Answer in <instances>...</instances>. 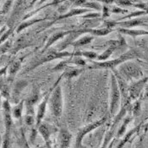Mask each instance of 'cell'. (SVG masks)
Here are the masks:
<instances>
[{
    "label": "cell",
    "mask_w": 148,
    "mask_h": 148,
    "mask_svg": "<svg viewBox=\"0 0 148 148\" xmlns=\"http://www.w3.org/2000/svg\"><path fill=\"white\" fill-rule=\"evenodd\" d=\"M138 58V53L135 50H129L126 53H123L121 56L117 58H114L112 60H107L103 62L98 61H91V64L87 67L89 69H112L114 70L119 65H121L122 64L128 62L131 59Z\"/></svg>",
    "instance_id": "7a4b0ae2"
},
{
    "label": "cell",
    "mask_w": 148,
    "mask_h": 148,
    "mask_svg": "<svg viewBox=\"0 0 148 148\" xmlns=\"http://www.w3.org/2000/svg\"><path fill=\"white\" fill-rule=\"evenodd\" d=\"M148 18H135L129 21H115V26H120V28L124 29H130L131 27L139 26V25H147Z\"/></svg>",
    "instance_id": "4fadbf2b"
},
{
    "label": "cell",
    "mask_w": 148,
    "mask_h": 148,
    "mask_svg": "<svg viewBox=\"0 0 148 148\" xmlns=\"http://www.w3.org/2000/svg\"><path fill=\"white\" fill-rule=\"evenodd\" d=\"M82 18H86V19H96V18H98L100 17V14L98 13H89L88 14L86 15H82L81 16Z\"/></svg>",
    "instance_id": "d6a6232c"
},
{
    "label": "cell",
    "mask_w": 148,
    "mask_h": 148,
    "mask_svg": "<svg viewBox=\"0 0 148 148\" xmlns=\"http://www.w3.org/2000/svg\"><path fill=\"white\" fill-rule=\"evenodd\" d=\"M111 13H114V14H125L128 13V10L125 9H122L119 6H113L112 9H110Z\"/></svg>",
    "instance_id": "f546056e"
},
{
    "label": "cell",
    "mask_w": 148,
    "mask_h": 148,
    "mask_svg": "<svg viewBox=\"0 0 148 148\" xmlns=\"http://www.w3.org/2000/svg\"><path fill=\"white\" fill-rule=\"evenodd\" d=\"M85 57L88 59H95L97 58V54L95 52H91V51H87V52H66V51H56V50H49L47 52H45V53L42 56V57L38 58L37 59H36V61L33 62L32 64H31V65L27 68L26 71H31L33 70L36 68H37L38 66L48 63L50 61L55 60V59H61L64 58H71V57Z\"/></svg>",
    "instance_id": "6da1fadb"
},
{
    "label": "cell",
    "mask_w": 148,
    "mask_h": 148,
    "mask_svg": "<svg viewBox=\"0 0 148 148\" xmlns=\"http://www.w3.org/2000/svg\"><path fill=\"white\" fill-rule=\"evenodd\" d=\"M47 17H45V18H36V19H30V20H27L25 21H23L21 24H20L18 25V27L16 29V32L20 33V32H22L23 30L26 29L27 27L32 26V25H33L36 24V23L41 22V21H42L44 20H47Z\"/></svg>",
    "instance_id": "ffe728a7"
},
{
    "label": "cell",
    "mask_w": 148,
    "mask_h": 148,
    "mask_svg": "<svg viewBox=\"0 0 148 148\" xmlns=\"http://www.w3.org/2000/svg\"><path fill=\"white\" fill-rule=\"evenodd\" d=\"M147 81L148 76L144 78V79H140V80H137L135 83H133L130 86H129V97H130V99H133V100L137 99L140 97L141 91H142L145 85L147 84Z\"/></svg>",
    "instance_id": "7c38bea8"
},
{
    "label": "cell",
    "mask_w": 148,
    "mask_h": 148,
    "mask_svg": "<svg viewBox=\"0 0 148 148\" xmlns=\"http://www.w3.org/2000/svg\"><path fill=\"white\" fill-rule=\"evenodd\" d=\"M40 148H46V147H45V146H44V147H41Z\"/></svg>",
    "instance_id": "ab89813d"
},
{
    "label": "cell",
    "mask_w": 148,
    "mask_h": 148,
    "mask_svg": "<svg viewBox=\"0 0 148 148\" xmlns=\"http://www.w3.org/2000/svg\"><path fill=\"white\" fill-rule=\"evenodd\" d=\"M70 33H71V30H69V31H66V32H56V33H54L53 36H51L49 37V39L47 40V43H46L44 48L42 49V53L46 52L49 47H51L53 44H54L57 41L60 40V39H62L63 37H64V36H68V35H69Z\"/></svg>",
    "instance_id": "2e32d148"
},
{
    "label": "cell",
    "mask_w": 148,
    "mask_h": 148,
    "mask_svg": "<svg viewBox=\"0 0 148 148\" xmlns=\"http://www.w3.org/2000/svg\"><path fill=\"white\" fill-rule=\"evenodd\" d=\"M2 142H3V140H2V136H1V133H0V147L2 145Z\"/></svg>",
    "instance_id": "74e56055"
},
{
    "label": "cell",
    "mask_w": 148,
    "mask_h": 148,
    "mask_svg": "<svg viewBox=\"0 0 148 148\" xmlns=\"http://www.w3.org/2000/svg\"><path fill=\"white\" fill-rule=\"evenodd\" d=\"M21 66V60H14L10 64H9V69H8V81H13L14 78L15 77L17 72Z\"/></svg>",
    "instance_id": "ac0fdd59"
},
{
    "label": "cell",
    "mask_w": 148,
    "mask_h": 148,
    "mask_svg": "<svg viewBox=\"0 0 148 148\" xmlns=\"http://www.w3.org/2000/svg\"><path fill=\"white\" fill-rule=\"evenodd\" d=\"M53 89V86H52V88L49 90V91L47 92L46 96L43 97L42 101L41 102V103L38 105V108H37V111H36V128L37 129L39 125L42 124V121L44 118L46 114V110H47V103L49 102V98L51 97V94H52V91Z\"/></svg>",
    "instance_id": "ba28073f"
},
{
    "label": "cell",
    "mask_w": 148,
    "mask_h": 148,
    "mask_svg": "<svg viewBox=\"0 0 148 148\" xmlns=\"http://www.w3.org/2000/svg\"><path fill=\"white\" fill-rule=\"evenodd\" d=\"M75 3H78L80 4L82 7L84 6H86L89 8V10H96L97 11L99 10H102L103 9V6L100 4V3L98 2H90V1H76L75 2Z\"/></svg>",
    "instance_id": "cb8c5ba5"
},
{
    "label": "cell",
    "mask_w": 148,
    "mask_h": 148,
    "mask_svg": "<svg viewBox=\"0 0 148 148\" xmlns=\"http://www.w3.org/2000/svg\"><path fill=\"white\" fill-rule=\"evenodd\" d=\"M131 119H132V116H130V115L127 116L126 118L124 119L122 125L119 126V130H118V131H117V133H116L117 138H120V137L125 136V134L126 132V129H127V126H128V125L130 123Z\"/></svg>",
    "instance_id": "d4e9b609"
},
{
    "label": "cell",
    "mask_w": 148,
    "mask_h": 148,
    "mask_svg": "<svg viewBox=\"0 0 148 148\" xmlns=\"http://www.w3.org/2000/svg\"><path fill=\"white\" fill-rule=\"evenodd\" d=\"M114 142H115V139H114V140L110 142V144L108 145V148H113V147H114Z\"/></svg>",
    "instance_id": "d590c367"
},
{
    "label": "cell",
    "mask_w": 148,
    "mask_h": 148,
    "mask_svg": "<svg viewBox=\"0 0 148 148\" xmlns=\"http://www.w3.org/2000/svg\"><path fill=\"white\" fill-rule=\"evenodd\" d=\"M94 36H92L91 35H87L85 36H82L80 39L75 40V42H73L70 45H72L75 47H83V46L87 45L89 43H91V42L93 41Z\"/></svg>",
    "instance_id": "7402d4cb"
},
{
    "label": "cell",
    "mask_w": 148,
    "mask_h": 148,
    "mask_svg": "<svg viewBox=\"0 0 148 148\" xmlns=\"http://www.w3.org/2000/svg\"><path fill=\"white\" fill-rule=\"evenodd\" d=\"M112 32H114V29H108V28H101V29H94V28H83V29H80V30H71V33L75 34V36H79L83 33H88L92 36H107L109 33H111Z\"/></svg>",
    "instance_id": "8fae6325"
},
{
    "label": "cell",
    "mask_w": 148,
    "mask_h": 148,
    "mask_svg": "<svg viewBox=\"0 0 148 148\" xmlns=\"http://www.w3.org/2000/svg\"><path fill=\"white\" fill-rule=\"evenodd\" d=\"M2 97L0 96V109H1V108H2V105H3V102H2V98H1Z\"/></svg>",
    "instance_id": "8d00e7d4"
},
{
    "label": "cell",
    "mask_w": 148,
    "mask_h": 148,
    "mask_svg": "<svg viewBox=\"0 0 148 148\" xmlns=\"http://www.w3.org/2000/svg\"><path fill=\"white\" fill-rule=\"evenodd\" d=\"M63 75L59 76V78L56 80L53 84V89L52 91L51 97L49 98L50 108L51 111L54 117L59 118L63 114V108H64V102H63V92L61 86L59 85L60 81L62 80Z\"/></svg>",
    "instance_id": "3957f363"
},
{
    "label": "cell",
    "mask_w": 148,
    "mask_h": 148,
    "mask_svg": "<svg viewBox=\"0 0 148 148\" xmlns=\"http://www.w3.org/2000/svg\"><path fill=\"white\" fill-rule=\"evenodd\" d=\"M81 148H88V147H84V146H82V147H81Z\"/></svg>",
    "instance_id": "f35d334b"
},
{
    "label": "cell",
    "mask_w": 148,
    "mask_h": 148,
    "mask_svg": "<svg viewBox=\"0 0 148 148\" xmlns=\"http://www.w3.org/2000/svg\"><path fill=\"white\" fill-rule=\"evenodd\" d=\"M120 34L127 35L130 36H132L136 38L139 36H148V31L144 30H134V29H124V28H119L117 30Z\"/></svg>",
    "instance_id": "d6986e66"
},
{
    "label": "cell",
    "mask_w": 148,
    "mask_h": 148,
    "mask_svg": "<svg viewBox=\"0 0 148 148\" xmlns=\"http://www.w3.org/2000/svg\"><path fill=\"white\" fill-rule=\"evenodd\" d=\"M145 14H148L147 12L143 11V10H137V11L132 12V13L127 14L125 16H124V17L119 19L118 21H124V20H125V19H130V20H131V19H133V18H136V17L141 16V15H145Z\"/></svg>",
    "instance_id": "4316f807"
},
{
    "label": "cell",
    "mask_w": 148,
    "mask_h": 148,
    "mask_svg": "<svg viewBox=\"0 0 148 148\" xmlns=\"http://www.w3.org/2000/svg\"><path fill=\"white\" fill-rule=\"evenodd\" d=\"M129 108V103L128 104H125L123 105V107L121 108V109L119 110V113L118 114H116L115 118H114V122L112 124V125L110 126L109 130L107 131L105 137L103 139V144L101 146V148H108V145L110 144V142L113 140V138H114V135H115V132H116V130H117V127L119 125V122L122 120V119L125 117V115L127 113V109Z\"/></svg>",
    "instance_id": "5b68a950"
},
{
    "label": "cell",
    "mask_w": 148,
    "mask_h": 148,
    "mask_svg": "<svg viewBox=\"0 0 148 148\" xmlns=\"http://www.w3.org/2000/svg\"><path fill=\"white\" fill-rule=\"evenodd\" d=\"M132 110H133V114L136 115V116H138L140 113V102L138 101V102L135 103V105L133 106Z\"/></svg>",
    "instance_id": "1f68e13d"
},
{
    "label": "cell",
    "mask_w": 148,
    "mask_h": 148,
    "mask_svg": "<svg viewBox=\"0 0 148 148\" xmlns=\"http://www.w3.org/2000/svg\"><path fill=\"white\" fill-rule=\"evenodd\" d=\"M140 127H141V125H138L136 126V127H135V128H133V129H132V130H130L129 132L125 133V136H123V138L119 140V144L117 145L116 148L124 147L125 146V144H127V143L131 140L132 136L139 132V130H140Z\"/></svg>",
    "instance_id": "e0dca14e"
},
{
    "label": "cell",
    "mask_w": 148,
    "mask_h": 148,
    "mask_svg": "<svg viewBox=\"0 0 148 148\" xmlns=\"http://www.w3.org/2000/svg\"><path fill=\"white\" fill-rule=\"evenodd\" d=\"M0 64H1V63H0Z\"/></svg>",
    "instance_id": "b9f144b4"
},
{
    "label": "cell",
    "mask_w": 148,
    "mask_h": 148,
    "mask_svg": "<svg viewBox=\"0 0 148 148\" xmlns=\"http://www.w3.org/2000/svg\"><path fill=\"white\" fill-rule=\"evenodd\" d=\"M91 11V10L89 9H85V8H75V9H73L71 10H69L67 13L64 14H61L59 16H58L57 18L54 19L53 21H52L51 23H49L47 25H51L53 24H54L57 21H62V20H65V19H68V18H70V17H73V16H76V15H80V14H85V13H89Z\"/></svg>",
    "instance_id": "9a60e30c"
},
{
    "label": "cell",
    "mask_w": 148,
    "mask_h": 148,
    "mask_svg": "<svg viewBox=\"0 0 148 148\" xmlns=\"http://www.w3.org/2000/svg\"><path fill=\"white\" fill-rule=\"evenodd\" d=\"M86 64V60L84 58H82L81 57H71L69 58V59L66 60H62L61 62H59L57 65L54 68L52 69V71L53 72H58V71H61L64 70V69H67L70 65V64H74V65H78L80 67H83L85 66Z\"/></svg>",
    "instance_id": "9c48e42d"
},
{
    "label": "cell",
    "mask_w": 148,
    "mask_h": 148,
    "mask_svg": "<svg viewBox=\"0 0 148 148\" xmlns=\"http://www.w3.org/2000/svg\"><path fill=\"white\" fill-rule=\"evenodd\" d=\"M115 3L122 6H133V2L132 1H116Z\"/></svg>",
    "instance_id": "836d02e7"
},
{
    "label": "cell",
    "mask_w": 148,
    "mask_h": 148,
    "mask_svg": "<svg viewBox=\"0 0 148 148\" xmlns=\"http://www.w3.org/2000/svg\"><path fill=\"white\" fill-rule=\"evenodd\" d=\"M107 118L103 117V119L96 120L92 123H90L86 125L83 126L78 130L77 135H76V138H75V147L74 148H81L82 145V140L84 139V137L86 136L88 133H90L91 131L95 130L96 129L99 128L100 126H102L106 122Z\"/></svg>",
    "instance_id": "52a82bcc"
},
{
    "label": "cell",
    "mask_w": 148,
    "mask_h": 148,
    "mask_svg": "<svg viewBox=\"0 0 148 148\" xmlns=\"http://www.w3.org/2000/svg\"><path fill=\"white\" fill-rule=\"evenodd\" d=\"M85 70L84 68H79V69H68L67 71H65L63 75V77L66 78L67 80H70L72 78H75L76 76H78L80 74H81L83 71Z\"/></svg>",
    "instance_id": "484cf974"
},
{
    "label": "cell",
    "mask_w": 148,
    "mask_h": 148,
    "mask_svg": "<svg viewBox=\"0 0 148 148\" xmlns=\"http://www.w3.org/2000/svg\"><path fill=\"white\" fill-rule=\"evenodd\" d=\"M24 103L25 101L21 100L20 103H18L13 108L11 109L12 117H14L16 119H20L22 117L23 108H24Z\"/></svg>",
    "instance_id": "603a6c76"
},
{
    "label": "cell",
    "mask_w": 148,
    "mask_h": 148,
    "mask_svg": "<svg viewBox=\"0 0 148 148\" xmlns=\"http://www.w3.org/2000/svg\"><path fill=\"white\" fill-rule=\"evenodd\" d=\"M25 123L28 126H32L36 123V118L34 115L32 114H26L25 117Z\"/></svg>",
    "instance_id": "83f0119b"
},
{
    "label": "cell",
    "mask_w": 148,
    "mask_h": 148,
    "mask_svg": "<svg viewBox=\"0 0 148 148\" xmlns=\"http://www.w3.org/2000/svg\"><path fill=\"white\" fill-rule=\"evenodd\" d=\"M72 135L65 129H60L58 136V148H69Z\"/></svg>",
    "instance_id": "5bb4252c"
},
{
    "label": "cell",
    "mask_w": 148,
    "mask_h": 148,
    "mask_svg": "<svg viewBox=\"0 0 148 148\" xmlns=\"http://www.w3.org/2000/svg\"><path fill=\"white\" fill-rule=\"evenodd\" d=\"M26 85H27V83L25 81H19L15 84L14 88V92L12 94V99L16 103H18L17 100H19V97L21 95V92L26 86Z\"/></svg>",
    "instance_id": "44dd1931"
},
{
    "label": "cell",
    "mask_w": 148,
    "mask_h": 148,
    "mask_svg": "<svg viewBox=\"0 0 148 148\" xmlns=\"http://www.w3.org/2000/svg\"><path fill=\"white\" fill-rule=\"evenodd\" d=\"M113 73L116 77V80L118 82V86H119V89L121 94V98L123 101V105L128 104L129 100H130V97H129V86L127 85L125 79H124V77L119 75L118 73V71H116L115 69L113 70Z\"/></svg>",
    "instance_id": "30bf717a"
},
{
    "label": "cell",
    "mask_w": 148,
    "mask_h": 148,
    "mask_svg": "<svg viewBox=\"0 0 148 148\" xmlns=\"http://www.w3.org/2000/svg\"><path fill=\"white\" fill-rule=\"evenodd\" d=\"M141 128L143 129V130H144V133H147L148 131V122L147 123H146L144 125H141Z\"/></svg>",
    "instance_id": "e575fe53"
},
{
    "label": "cell",
    "mask_w": 148,
    "mask_h": 148,
    "mask_svg": "<svg viewBox=\"0 0 148 148\" xmlns=\"http://www.w3.org/2000/svg\"><path fill=\"white\" fill-rule=\"evenodd\" d=\"M119 71L125 76L124 79L139 80L143 76V71L140 67L136 63L130 61L122 64L119 68Z\"/></svg>",
    "instance_id": "8992f818"
},
{
    "label": "cell",
    "mask_w": 148,
    "mask_h": 148,
    "mask_svg": "<svg viewBox=\"0 0 148 148\" xmlns=\"http://www.w3.org/2000/svg\"><path fill=\"white\" fill-rule=\"evenodd\" d=\"M121 100V94L119 89L118 82L114 73L111 74V94H110V103H109V113L113 117L115 116L119 111Z\"/></svg>",
    "instance_id": "277c9868"
},
{
    "label": "cell",
    "mask_w": 148,
    "mask_h": 148,
    "mask_svg": "<svg viewBox=\"0 0 148 148\" xmlns=\"http://www.w3.org/2000/svg\"><path fill=\"white\" fill-rule=\"evenodd\" d=\"M103 13H102V17L103 19H105V18H108L109 17L110 15V13H111V10H110V8L108 5H103Z\"/></svg>",
    "instance_id": "4dcf8cb0"
},
{
    "label": "cell",
    "mask_w": 148,
    "mask_h": 148,
    "mask_svg": "<svg viewBox=\"0 0 148 148\" xmlns=\"http://www.w3.org/2000/svg\"><path fill=\"white\" fill-rule=\"evenodd\" d=\"M1 22H2V20L0 19V25H1Z\"/></svg>",
    "instance_id": "60d3db41"
},
{
    "label": "cell",
    "mask_w": 148,
    "mask_h": 148,
    "mask_svg": "<svg viewBox=\"0 0 148 148\" xmlns=\"http://www.w3.org/2000/svg\"><path fill=\"white\" fill-rule=\"evenodd\" d=\"M12 3H13V2H11V1H7V2H5L4 4H3V10L0 12V14H7L8 12L10 11V8H11Z\"/></svg>",
    "instance_id": "f1b7e54d"
}]
</instances>
